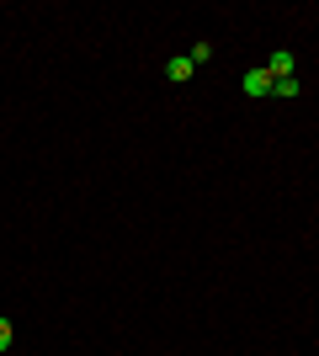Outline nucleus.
I'll return each instance as SVG.
<instances>
[{
    "label": "nucleus",
    "mask_w": 319,
    "mask_h": 356,
    "mask_svg": "<svg viewBox=\"0 0 319 356\" xmlns=\"http://www.w3.org/2000/svg\"><path fill=\"white\" fill-rule=\"evenodd\" d=\"M186 59H192V64H208V59H213V43H197L192 54H186Z\"/></svg>",
    "instance_id": "5"
},
{
    "label": "nucleus",
    "mask_w": 319,
    "mask_h": 356,
    "mask_svg": "<svg viewBox=\"0 0 319 356\" xmlns=\"http://www.w3.org/2000/svg\"><path fill=\"white\" fill-rule=\"evenodd\" d=\"M261 70L272 74V80H288V74H293V54H288V48H277V54H266V64H261Z\"/></svg>",
    "instance_id": "1"
},
{
    "label": "nucleus",
    "mask_w": 319,
    "mask_h": 356,
    "mask_svg": "<svg viewBox=\"0 0 319 356\" xmlns=\"http://www.w3.org/2000/svg\"><path fill=\"white\" fill-rule=\"evenodd\" d=\"M272 96L277 102H293V96H298V80H293V74L288 80H272Z\"/></svg>",
    "instance_id": "4"
},
{
    "label": "nucleus",
    "mask_w": 319,
    "mask_h": 356,
    "mask_svg": "<svg viewBox=\"0 0 319 356\" xmlns=\"http://www.w3.org/2000/svg\"><path fill=\"white\" fill-rule=\"evenodd\" d=\"M192 70H197V64L186 59V54H176V59L165 64V80H176V86H181V80H192Z\"/></svg>",
    "instance_id": "3"
},
{
    "label": "nucleus",
    "mask_w": 319,
    "mask_h": 356,
    "mask_svg": "<svg viewBox=\"0 0 319 356\" xmlns=\"http://www.w3.org/2000/svg\"><path fill=\"white\" fill-rule=\"evenodd\" d=\"M245 96H272V74L250 70V74H245Z\"/></svg>",
    "instance_id": "2"
},
{
    "label": "nucleus",
    "mask_w": 319,
    "mask_h": 356,
    "mask_svg": "<svg viewBox=\"0 0 319 356\" xmlns=\"http://www.w3.org/2000/svg\"><path fill=\"white\" fill-rule=\"evenodd\" d=\"M11 341H16V330H11V319H0V351H11Z\"/></svg>",
    "instance_id": "6"
}]
</instances>
